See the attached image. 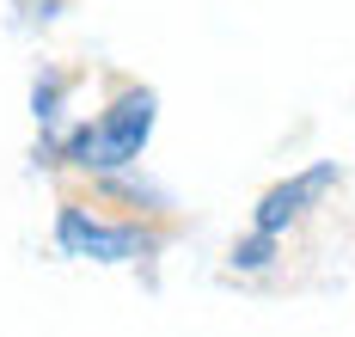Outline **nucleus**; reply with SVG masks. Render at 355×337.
Instances as JSON below:
<instances>
[{
	"mask_svg": "<svg viewBox=\"0 0 355 337\" xmlns=\"http://www.w3.org/2000/svg\"><path fill=\"white\" fill-rule=\"evenodd\" d=\"M337 159H319V166H306V172H294V178H282V184H270L263 196H257V209H251V227H263V233H276L282 239L288 227L300 221L313 202H319L324 190H337Z\"/></svg>",
	"mask_w": 355,
	"mask_h": 337,
	"instance_id": "3",
	"label": "nucleus"
},
{
	"mask_svg": "<svg viewBox=\"0 0 355 337\" xmlns=\"http://www.w3.org/2000/svg\"><path fill=\"white\" fill-rule=\"evenodd\" d=\"M276 233H263V227H251L245 239H233V270H245V276H257V270H270L276 263Z\"/></svg>",
	"mask_w": 355,
	"mask_h": 337,
	"instance_id": "4",
	"label": "nucleus"
},
{
	"mask_svg": "<svg viewBox=\"0 0 355 337\" xmlns=\"http://www.w3.org/2000/svg\"><path fill=\"white\" fill-rule=\"evenodd\" d=\"M55 105H62V74H43L31 86V111H37V123H49L55 116Z\"/></svg>",
	"mask_w": 355,
	"mask_h": 337,
	"instance_id": "5",
	"label": "nucleus"
},
{
	"mask_svg": "<svg viewBox=\"0 0 355 337\" xmlns=\"http://www.w3.org/2000/svg\"><path fill=\"white\" fill-rule=\"evenodd\" d=\"M153 116H159L153 86H123L92 123H80L68 141H62V159H68L73 172L116 178V172H129V166L141 159L147 135H153Z\"/></svg>",
	"mask_w": 355,
	"mask_h": 337,
	"instance_id": "1",
	"label": "nucleus"
},
{
	"mask_svg": "<svg viewBox=\"0 0 355 337\" xmlns=\"http://www.w3.org/2000/svg\"><path fill=\"white\" fill-rule=\"evenodd\" d=\"M55 245H62V258H86V263H141L166 245V233L141 221H105L86 202H62L55 209Z\"/></svg>",
	"mask_w": 355,
	"mask_h": 337,
	"instance_id": "2",
	"label": "nucleus"
}]
</instances>
